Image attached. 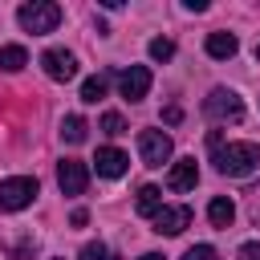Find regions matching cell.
I'll list each match as a JSON object with an SVG mask.
<instances>
[{"mask_svg": "<svg viewBox=\"0 0 260 260\" xmlns=\"http://www.w3.org/2000/svg\"><path fill=\"white\" fill-rule=\"evenodd\" d=\"M211 154H215V171L228 175V179H244L260 162V146L256 142H228V146H215Z\"/></svg>", "mask_w": 260, "mask_h": 260, "instance_id": "obj_1", "label": "cell"}, {"mask_svg": "<svg viewBox=\"0 0 260 260\" xmlns=\"http://www.w3.org/2000/svg\"><path fill=\"white\" fill-rule=\"evenodd\" d=\"M236 260H260V240H248V244H240Z\"/></svg>", "mask_w": 260, "mask_h": 260, "instance_id": "obj_21", "label": "cell"}, {"mask_svg": "<svg viewBox=\"0 0 260 260\" xmlns=\"http://www.w3.org/2000/svg\"><path fill=\"white\" fill-rule=\"evenodd\" d=\"M28 65V49L24 45H0V69L4 73H16Z\"/></svg>", "mask_w": 260, "mask_h": 260, "instance_id": "obj_15", "label": "cell"}, {"mask_svg": "<svg viewBox=\"0 0 260 260\" xmlns=\"http://www.w3.org/2000/svg\"><path fill=\"white\" fill-rule=\"evenodd\" d=\"M41 69L53 77V81H73L77 77V57L69 49H45L41 53Z\"/></svg>", "mask_w": 260, "mask_h": 260, "instance_id": "obj_6", "label": "cell"}, {"mask_svg": "<svg viewBox=\"0 0 260 260\" xmlns=\"http://www.w3.org/2000/svg\"><path fill=\"white\" fill-rule=\"evenodd\" d=\"M37 179L32 175H12L0 183V211H24L32 199H37Z\"/></svg>", "mask_w": 260, "mask_h": 260, "instance_id": "obj_3", "label": "cell"}, {"mask_svg": "<svg viewBox=\"0 0 260 260\" xmlns=\"http://www.w3.org/2000/svg\"><path fill=\"white\" fill-rule=\"evenodd\" d=\"M171 134H162V130H142L138 134V158L146 162V167H162L167 158H171Z\"/></svg>", "mask_w": 260, "mask_h": 260, "instance_id": "obj_5", "label": "cell"}, {"mask_svg": "<svg viewBox=\"0 0 260 260\" xmlns=\"http://www.w3.org/2000/svg\"><path fill=\"white\" fill-rule=\"evenodd\" d=\"M256 61H260V45H256Z\"/></svg>", "mask_w": 260, "mask_h": 260, "instance_id": "obj_24", "label": "cell"}, {"mask_svg": "<svg viewBox=\"0 0 260 260\" xmlns=\"http://www.w3.org/2000/svg\"><path fill=\"white\" fill-rule=\"evenodd\" d=\"M81 260H106V244H85L81 248Z\"/></svg>", "mask_w": 260, "mask_h": 260, "instance_id": "obj_22", "label": "cell"}, {"mask_svg": "<svg viewBox=\"0 0 260 260\" xmlns=\"http://www.w3.org/2000/svg\"><path fill=\"white\" fill-rule=\"evenodd\" d=\"M126 167H130V154H126V150H118V146H102V150H98V158H93V171H98L102 179H122V175H126Z\"/></svg>", "mask_w": 260, "mask_h": 260, "instance_id": "obj_9", "label": "cell"}, {"mask_svg": "<svg viewBox=\"0 0 260 260\" xmlns=\"http://www.w3.org/2000/svg\"><path fill=\"white\" fill-rule=\"evenodd\" d=\"M102 98H106V77H89V81L81 85V102L93 106V102H102Z\"/></svg>", "mask_w": 260, "mask_h": 260, "instance_id": "obj_17", "label": "cell"}, {"mask_svg": "<svg viewBox=\"0 0 260 260\" xmlns=\"http://www.w3.org/2000/svg\"><path fill=\"white\" fill-rule=\"evenodd\" d=\"M203 114L211 118V122H244V102H240V93H232V89H211L207 98H203Z\"/></svg>", "mask_w": 260, "mask_h": 260, "instance_id": "obj_4", "label": "cell"}, {"mask_svg": "<svg viewBox=\"0 0 260 260\" xmlns=\"http://www.w3.org/2000/svg\"><path fill=\"white\" fill-rule=\"evenodd\" d=\"M187 223H191V207H158V215H154L158 236H179Z\"/></svg>", "mask_w": 260, "mask_h": 260, "instance_id": "obj_10", "label": "cell"}, {"mask_svg": "<svg viewBox=\"0 0 260 260\" xmlns=\"http://www.w3.org/2000/svg\"><path fill=\"white\" fill-rule=\"evenodd\" d=\"M134 207H138V215H150V219H154V215H158V207H162V191H158V187H150V183H146V187H138Z\"/></svg>", "mask_w": 260, "mask_h": 260, "instance_id": "obj_14", "label": "cell"}, {"mask_svg": "<svg viewBox=\"0 0 260 260\" xmlns=\"http://www.w3.org/2000/svg\"><path fill=\"white\" fill-rule=\"evenodd\" d=\"M199 183V167H195V158H179V162H171V175H167V187L171 191H191Z\"/></svg>", "mask_w": 260, "mask_h": 260, "instance_id": "obj_11", "label": "cell"}, {"mask_svg": "<svg viewBox=\"0 0 260 260\" xmlns=\"http://www.w3.org/2000/svg\"><path fill=\"white\" fill-rule=\"evenodd\" d=\"M207 219H211V228H232V219H236V203H232L228 195H215V199L207 203Z\"/></svg>", "mask_w": 260, "mask_h": 260, "instance_id": "obj_12", "label": "cell"}, {"mask_svg": "<svg viewBox=\"0 0 260 260\" xmlns=\"http://www.w3.org/2000/svg\"><path fill=\"white\" fill-rule=\"evenodd\" d=\"M142 260H162V256H158V252H146V256H142Z\"/></svg>", "mask_w": 260, "mask_h": 260, "instance_id": "obj_23", "label": "cell"}, {"mask_svg": "<svg viewBox=\"0 0 260 260\" xmlns=\"http://www.w3.org/2000/svg\"><path fill=\"white\" fill-rule=\"evenodd\" d=\"M150 57H154V61H171V57H175V41H171V37H154V41H150Z\"/></svg>", "mask_w": 260, "mask_h": 260, "instance_id": "obj_19", "label": "cell"}, {"mask_svg": "<svg viewBox=\"0 0 260 260\" xmlns=\"http://www.w3.org/2000/svg\"><path fill=\"white\" fill-rule=\"evenodd\" d=\"M118 85H122V98H126V102H142V98L150 93V69H146V65H130V69L118 77Z\"/></svg>", "mask_w": 260, "mask_h": 260, "instance_id": "obj_8", "label": "cell"}, {"mask_svg": "<svg viewBox=\"0 0 260 260\" xmlns=\"http://www.w3.org/2000/svg\"><path fill=\"white\" fill-rule=\"evenodd\" d=\"M57 187H61L65 195H81V191L89 187V167L77 162V158H61V162H57Z\"/></svg>", "mask_w": 260, "mask_h": 260, "instance_id": "obj_7", "label": "cell"}, {"mask_svg": "<svg viewBox=\"0 0 260 260\" xmlns=\"http://www.w3.org/2000/svg\"><path fill=\"white\" fill-rule=\"evenodd\" d=\"M236 49H240V41H236L232 32H211V37H207V57H215V61L236 57Z\"/></svg>", "mask_w": 260, "mask_h": 260, "instance_id": "obj_13", "label": "cell"}, {"mask_svg": "<svg viewBox=\"0 0 260 260\" xmlns=\"http://www.w3.org/2000/svg\"><path fill=\"white\" fill-rule=\"evenodd\" d=\"M85 134H89V126H85V118H81V114H69V118L61 122V138H65V142H73V146H77V142H85Z\"/></svg>", "mask_w": 260, "mask_h": 260, "instance_id": "obj_16", "label": "cell"}, {"mask_svg": "<svg viewBox=\"0 0 260 260\" xmlns=\"http://www.w3.org/2000/svg\"><path fill=\"white\" fill-rule=\"evenodd\" d=\"M102 134H110V138H118V134H126V118H122L118 110H110V114H102Z\"/></svg>", "mask_w": 260, "mask_h": 260, "instance_id": "obj_18", "label": "cell"}, {"mask_svg": "<svg viewBox=\"0 0 260 260\" xmlns=\"http://www.w3.org/2000/svg\"><path fill=\"white\" fill-rule=\"evenodd\" d=\"M16 20H20V28L24 32H53L57 24H61V4H53V0H32V4H24L20 12H16Z\"/></svg>", "mask_w": 260, "mask_h": 260, "instance_id": "obj_2", "label": "cell"}, {"mask_svg": "<svg viewBox=\"0 0 260 260\" xmlns=\"http://www.w3.org/2000/svg\"><path fill=\"white\" fill-rule=\"evenodd\" d=\"M183 260H219V252H215L211 244H191V248L183 252Z\"/></svg>", "mask_w": 260, "mask_h": 260, "instance_id": "obj_20", "label": "cell"}]
</instances>
